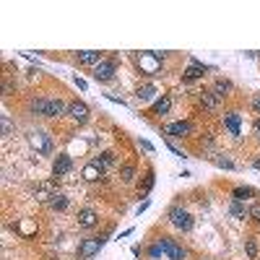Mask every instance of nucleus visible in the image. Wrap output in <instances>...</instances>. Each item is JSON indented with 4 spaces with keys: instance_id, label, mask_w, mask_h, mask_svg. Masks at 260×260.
<instances>
[{
    "instance_id": "nucleus-1",
    "label": "nucleus",
    "mask_w": 260,
    "mask_h": 260,
    "mask_svg": "<svg viewBox=\"0 0 260 260\" xmlns=\"http://www.w3.org/2000/svg\"><path fill=\"white\" fill-rule=\"evenodd\" d=\"M169 221H172L177 229H182V232H190V229H193V216H190L185 208H172V211H169Z\"/></svg>"
},
{
    "instance_id": "nucleus-2",
    "label": "nucleus",
    "mask_w": 260,
    "mask_h": 260,
    "mask_svg": "<svg viewBox=\"0 0 260 260\" xmlns=\"http://www.w3.org/2000/svg\"><path fill=\"white\" fill-rule=\"evenodd\" d=\"M102 244H104V239H99V237L83 239V242H81V247H78V257H81V260H89V257H94V255L102 250Z\"/></svg>"
},
{
    "instance_id": "nucleus-3",
    "label": "nucleus",
    "mask_w": 260,
    "mask_h": 260,
    "mask_svg": "<svg viewBox=\"0 0 260 260\" xmlns=\"http://www.w3.org/2000/svg\"><path fill=\"white\" fill-rule=\"evenodd\" d=\"M115 70H117L115 60H102V63L94 68V78L97 81H112L115 78Z\"/></svg>"
},
{
    "instance_id": "nucleus-4",
    "label": "nucleus",
    "mask_w": 260,
    "mask_h": 260,
    "mask_svg": "<svg viewBox=\"0 0 260 260\" xmlns=\"http://www.w3.org/2000/svg\"><path fill=\"white\" fill-rule=\"evenodd\" d=\"M161 242H164V252H166V257L169 260H185L188 257V252L180 247V244L175 242V239H169V237H161Z\"/></svg>"
},
{
    "instance_id": "nucleus-5",
    "label": "nucleus",
    "mask_w": 260,
    "mask_h": 260,
    "mask_svg": "<svg viewBox=\"0 0 260 260\" xmlns=\"http://www.w3.org/2000/svg\"><path fill=\"white\" fill-rule=\"evenodd\" d=\"M32 146L37 148V151H42V154H50L52 151V141L47 138V133H42V130H37V133H32Z\"/></svg>"
},
{
    "instance_id": "nucleus-6",
    "label": "nucleus",
    "mask_w": 260,
    "mask_h": 260,
    "mask_svg": "<svg viewBox=\"0 0 260 260\" xmlns=\"http://www.w3.org/2000/svg\"><path fill=\"white\" fill-rule=\"evenodd\" d=\"M97 221H99V216H97L94 208H81L78 211V226L81 229H94Z\"/></svg>"
},
{
    "instance_id": "nucleus-7",
    "label": "nucleus",
    "mask_w": 260,
    "mask_h": 260,
    "mask_svg": "<svg viewBox=\"0 0 260 260\" xmlns=\"http://www.w3.org/2000/svg\"><path fill=\"white\" fill-rule=\"evenodd\" d=\"M73 169V161H70V156L68 154H57V159H55V164H52V172H55V177H63V175H68Z\"/></svg>"
},
{
    "instance_id": "nucleus-8",
    "label": "nucleus",
    "mask_w": 260,
    "mask_h": 260,
    "mask_svg": "<svg viewBox=\"0 0 260 260\" xmlns=\"http://www.w3.org/2000/svg\"><path fill=\"white\" fill-rule=\"evenodd\" d=\"M68 115L75 120V122H86L89 120V107L83 102H70L68 104Z\"/></svg>"
},
{
    "instance_id": "nucleus-9",
    "label": "nucleus",
    "mask_w": 260,
    "mask_h": 260,
    "mask_svg": "<svg viewBox=\"0 0 260 260\" xmlns=\"http://www.w3.org/2000/svg\"><path fill=\"white\" fill-rule=\"evenodd\" d=\"M164 133L166 135H180V138H182V135L193 133V125H190V122H169V125L164 128Z\"/></svg>"
},
{
    "instance_id": "nucleus-10",
    "label": "nucleus",
    "mask_w": 260,
    "mask_h": 260,
    "mask_svg": "<svg viewBox=\"0 0 260 260\" xmlns=\"http://www.w3.org/2000/svg\"><path fill=\"white\" fill-rule=\"evenodd\" d=\"M65 112H68V107L63 99H47V112H44V117H60Z\"/></svg>"
},
{
    "instance_id": "nucleus-11",
    "label": "nucleus",
    "mask_w": 260,
    "mask_h": 260,
    "mask_svg": "<svg viewBox=\"0 0 260 260\" xmlns=\"http://www.w3.org/2000/svg\"><path fill=\"white\" fill-rule=\"evenodd\" d=\"M224 125H226V130L232 133V135H239L242 130H239V115L237 112H226L224 115Z\"/></svg>"
},
{
    "instance_id": "nucleus-12",
    "label": "nucleus",
    "mask_w": 260,
    "mask_h": 260,
    "mask_svg": "<svg viewBox=\"0 0 260 260\" xmlns=\"http://www.w3.org/2000/svg\"><path fill=\"white\" fill-rule=\"evenodd\" d=\"M229 213H232L234 219H250V208L244 206L242 201H232V206H229Z\"/></svg>"
},
{
    "instance_id": "nucleus-13",
    "label": "nucleus",
    "mask_w": 260,
    "mask_h": 260,
    "mask_svg": "<svg viewBox=\"0 0 260 260\" xmlns=\"http://www.w3.org/2000/svg\"><path fill=\"white\" fill-rule=\"evenodd\" d=\"M201 104L206 107L208 112L216 110V107H219V97H216V91H203V94H201Z\"/></svg>"
},
{
    "instance_id": "nucleus-14",
    "label": "nucleus",
    "mask_w": 260,
    "mask_h": 260,
    "mask_svg": "<svg viewBox=\"0 0 260 260\" xmlns=\"http://www.w3.org/2000/svg\"><path fill=\"white\" fill-rule=\"evenodd\" d=\"M169 110H172V99L169 97H159L154 102V107H151V112H154V115H166Z\"/></svg>"
},
{
    "instance_id": "nucleus-15",
    "label": "nucleus",
    "mask_w": 260,
    "mask_h": 260,
    "mask_svg": "<svg viewBox=\"0 0 260 260\" xmlns=\"http://www.w3.org/2000/svg\"><path fill=\"white\" fill-rule=\"evenodd\" d=\"M78 63L81 65H99L102 63V55L94 52V50H89V52H78Z\"/></svg>"
},
{
    "instance_id": "nucleus-16",
    "label": "nucleus",
    "mask_w": 260,
    "mask_h": 260,
    "mask_svg": "<svg viewBox=\"0 0 260 260\" xmlns=\"http://www.w3.org/2000/svg\"><path fill=\"white\" fill-rule=\"evenodd\" d=\"M102 166L99 164H94V161H89L86 166H83V180H89V182H94V180H99L102 177Z\"/></svg>"
},
{
    "instance_id": "nucleus-17",
    "label": "nucleus",
    "mask_w": 260,
    "mask_h": 260,
    "mask_svg": "<svg viewBox=\"0 0 260 260\" xmlns=\"http://www.w3.org/2000/svg\"><path fill=\"white\" fill-rule=\"evenodd\" d=\"M208 68L206 65H201V63H193L188 70H185V81H195V78H203V73H206Z\"/></svg>"
},
{
    "instance_id": "nucleus-18",
    "label": "nucleus",
    "mask_w": 260,
    "mask_h": 260,
    "mask_svg": "<svg viewBox=\"0 0 260 260\" xmlns=\"http://www.w3.org/2000/svg\"><path fill=\"white\" fill-rule=\"evenodd\" d=\"M232 89H234V86H232V81H226V78H219V81H216V86H213V91H216V97H219V99H221V97H226Z\"/></svg>"
},
{
    "instance_id": "nucleus-19",
    "label": "nucleus",
    "mask_w": 260,
    "mask_h": 260,
    "mask_svg": "<svg viewBox=\"0 0 260 260\" xmlns=\"http://www.w3.org/2000/svg\"><path fill=\"white\" fill-rule=\"evenodd\" d=\"M154 94H156V86L146 83V86H141V89H138V94H135V97H138L141 102H148V99H154Z\"/></svg>"
},
{
    "instance_id": "nucleus-20",
    "label": "nucleus",
    "mask_w": 260,
    "mask_h": 260,
    "mask_svg": "<svg viewBox=\"0 0 260 260\" xmlns=\"http://www.w3.org/2000/svg\"><path fill=\"white\" fill-rule=\"evenodd\" d=\"M94 164H99L102 169H107V166H112V164H115V154H112V151H104L102 156H97V159H94Z\"/></svg>"
},
{
    "instance_id": "nucleus-21",
    "label": "nucleus",
    "mask_w": 260,
    "mask_h": 260,
    "mask_svg": "<svg viewBox=\"0 0 260 260\" xmlns=\"http://www.w3.org/2000/svg\"><path fill=\"white\" fill-rule=\"evenodd\" d=\"M50 208L65 211V208H68V198H65V195H52V198H50Z\"/></svg>"
},
{
    "instance_id": "nucleus-22",
    "label": "nucleus",
    "mask_w": 260,
    "mask_h": 260,
    "mask_svg": "<svg viewBox=\"0 0 260 260\" xmlns=\"http://www.w3.org/2000/svg\"><path fill=\"white\" fill-rule=\"evenodd\" d=\"M234 201H244V198H252L255 195V190L252 188H234Z\"/></svg>"
},
{
    "instance_id": "nucleus-23",
    "label": "nucleus",
    "mask_w": 260,
    "mask_h": 260,
    "mask_svg": "<svg viewBox=\"0 0 260 260\" xmlns=\"http://www.w3.org/2000/svg\"><path fill=\"white\" fill-rule=\"evenodd\" d=\"M120 177H122V182H133V180H135V166L125 164V166L120 169Z\"/></svg>"
},
{
    "instance_id": "nucleus-24",
    "label": "nucleus",
    "mask_w": 260,
    "mask_h": 260,
    "mask_svg": "<svg viewBox=\"0 0 260 260\" xmlns=\"http://www.w3.org/2000/svg\"><path fill=\"white\" fill-rule=\"evenodd\" d=\"M148 255H151V257H161V255H166V252H164V242L159 239L156 244H151V247H148Z\"/></svg>"
},
{
    "instance_id": "nucleus-25",
    "label": "nucleus",
    "mask_w": 260,
    "mask_h": 260,
    "mask_svg": "<svg viewBox=\"0 0 260 260\" xmlns=\"http://www.w3.org/2000/svg\"><path fill=\"white\" fill-rule=\"evenodd\" d=\"M32 112H37V115H44V112H47V99H37V102H32Z\"/></svg>"
},
{
    "instance_id": "nucleus-26",
    "label": "nucleus",
    "mask_w": 260,
    "mask_h": 260,
    "mask_svg": "<svg viewBox=\"0 0 260 260\" xmlns=\"http://www.w3.org/2000/svg\"><path fill=\"white\" fill-rule=\"evenodd\" d=\"M154 57H156V55H143V57H141V60H143V68H146L148 73L156 70V60H154Z\"/></svg>"
},
{
    "instance_id": "nucleus-27",
    "label": "nucleus",
    "mask_w": 260,
    "mask_h": 260,
    "mask_svg": "<svg viewBox=\"0 0 260 260\" xmlns=\"http://www.w3.org/2000/svg\"><path fill=\"white\" fill-rule=\"evenodd\" d=\"M244 250H247V257H257V244H255V239L244 242Z\"/></svg>"
},
{
    "instance_id": "nucleus-28",
    "label": "nucleus",
    "mask_w": 260,
    "mask_h": 260,
    "mask_svg": "<svg viewBox=\"0 0 260 260\" xmlns=\"http://www.w3.org/2000/svg\"><path fill=\"white\" fill-rule=\"evenodd\" d=\"M151 188H154V172H148V175H146V185H143V193H148Z\"/></svg>"
},
{
    "instance_id": "nucleus-29",
    "label": "nucleus",
    "mask_w": 260,
    "mask_h": 260,
    "mask_svg": "<svg viewBox=\"0 0 260 260\" xmlns=\"http://www.w3.org/2000/svg\"><path fill=\"white\" fill-rule=\"evenodd\" d=\"M250 219H255V221H260V203H255V206L250 208Z\"/></svg>"
},
{
    "instance_id": "nucleus-30",
    "label": "nucleus",
    "mask_w": 260,
    "mask_h": 260,
    "mask_svg": "<svg viewBox=\"0 0 260 260\" xmlns=\"http://www.w3.org/2000/svg\"><path fill=\"white\" fill-rule=\"evenodd\" d=\"M219 164L224 166V169H234V164H232V161H229V159H219Z\"/></svg>"
},
{
    "instance_id": "nucleus-31",
    "label": "nucleus",
    "mask_w": 260,
    "mask_h": 260,
    "mask_svg": "<svg viewBox=\"0 0 260 260\" xmlns=\"http://www.w3.org/2000/svg\"><path fill=\"white\" fill-rule=\"evenodd\" d=\"M11 133V122H8V117H3V135H8Z\"/></svg>"
},
{
    "instance_id": "nucleus-32",
    "label": "nucleus",
    "mask_w": 260,
    "mask_h": 260,
    "mask_svg": "<svg viewBox=\"0 0 260 260\" xmlns=\"http://www.w3.org/2000/svg\"><path fill=\"white\" fill-rule=\"evenodd\" d=\"M252 107H255V110H260V97H255V99H252Z\"/></svg>"
},
{
    "instance_id": "nucleus-33",
    "label": "nucleus",
    "mask_w": 260,
    "mask_h": 260,
    "mask_svg": "<svg viewBox=\"0 0 260 260\" xmlns=\"http://www.w3.org/2000/svg\"><path fill=\"white\" fill-rule=\"evenodd\" d=\"M255 133H257V138H260V120H255Z\"/></svg>"
},
{
    "instance_id": "nucleus-34",
    "label": "nucleus",
    "mask_w": 260,
    "mask_h": 260,
    "mask_svg": "<svg viewBox=\"0 0 260 260\" xmlns=\"http://www.w3.org/2000/svg\"><path fill=\"white\" fill-rule=\"evenodd\" d=\"M255 169H260V159H257V161H255Z\"/></svg>"
}]
</instances>
